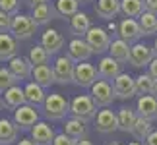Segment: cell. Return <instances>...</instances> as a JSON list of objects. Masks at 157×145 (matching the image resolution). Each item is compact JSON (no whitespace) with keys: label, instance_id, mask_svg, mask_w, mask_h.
<instances>
[{"label":"cell","instance_id":"cb8c5ba5","mask_svg":"<svg viewBox=\"0 0 157 145\" xmlns=\"http://www.w3.org/2000/svg\"><path fill=\"white\" fill-rule=\"evenodd\" d=\"M130 50H132V45L118 37V39H113L111 48H109V56H113L120 64H126L130 62Z\"/></svg>","mask_w":157,"mask_h":145},{"label":"cell","instance_id":"8992f818","mask_svg":"<svg viewBox=\"0 0 157 145\" xmlns=\"http://www.w3.org/2000/svg\"><path fill=\"white\" fill-rule=\"evenodd\" d=\"M86 41L87 45L91 46L93 54H103L107 52L109 48H111V35L107 33L105 27H91L89 29V33L86 35Z\"/></svg>","mask_w":157,"mask_h":145},{"label":"cell","instance_id":"5bb4252c","mask_svg":"<svg viewBox=\"0 0 157 145\" xmlns=\"http://www.w3.org/2000/svg\"><path fill=\"white\" fill-rule=\"evenodd\" d=\"M97 70H99V77L101 80H117L120 74H124L122 72V64L117 62L113 56H101V60L97 62Z\"/></svg>","mask_w":157,"mask_h":145},{"label":"cell","instance_id":"8fae6325","mask_svg":"<svg viewBox=\"0 0 157 145\" xmlns=\"http://www.w3.org/2000/svg\"><path fill=\"white\" fill-rule=\"evenodd\" d=\"M93 122H95V130L99 134H113V132L118 130V116L111 108H101Z\"/></svg>","mask_w":157,"mask_h":145},{"label":"cell","instance_id":"44dd1931","mask_svg":"<svg viewBox=\"0 0 157 145\" xmlns=\"http://www.w3.org/2000/svg\"><path fill=\"white\" fill-rule=\"evenodd\" d=\"M10 72L14 74L17 80H29V77L33 76V64L29 62L27 56H16L10 60L8 64Z\"/></svg>","mask_w":157,"mask_h":145},{"label":"cell","instance_id":"603a6c76","mask_svg":"<svg viewBox=\"0 0 157 145\" xmlns=\"http://www.w3.org/2000/svg\"><path fill=\"white\" fill-rule=\"evenodd\" d=\"M17 136H20V128L14 120L0 118V145H12L14 141H17Z\"/></svg>","mask_w":157,"mask_h":145},{"label":"cell","instance_id":"9c48e42d","mask_svg":"<svg viewBox=\"0 0 157 145\" xmlns=\"http://www.w3.org/2000/svg\"><path fill=\"white\" fill-rule=\"evenodd\" d=\"M12 120L16 122V126L20 130H29V132L33 130V126L37 122H41L39 112L35 110V106H31V105H23V106L17 108V110H14V118Z\"/></svg>","mask_w":157,"mask_h":145},{"label":"cell","instance_id":"277c9868","mask_svg":"<svg viewBox=\"0 0 157 145\" xmlns=\"http://www.w3.org/2000/svg\"><path fill=\"white\" fill-rule=\"evenodd\" d=\"M35 29H37V23L33 21V17H31V16L17 14V16L12 17L10 33H12V37H16L17 41L31 39L33 35H35Z\"/></svg>","mask_w":157,"mask_h":145},{"label":"cell","instance_id":"2e32d148","mask_svg":"<svg viewBox=\"0 0 157 145\" xmlns=\"http://www.w3.org/2000/svg\"><path fill=\"white\" fill-rule=\"evenodd\" d=\"M20 56V43L12 33L0 35V62H10L12 58Z\"/></svg>","mask_w":157,"mask_h":145},{"label":"cell","instance_id":"b9f144b4","mask_svg":"<svg viewBox=\"0 0 157 145\" xmlns=\"http://www.w3.org/2000/svg\"><path fill=\"white\" fill-rule=\"evenodd\" d=\"M27 4H29L31 10H35V8H39V6H43V4H49V0H27Z\"/></svg>","mask_w":157,"mask_h":145},{"label":"cell","instance_id":"7bdbcfd3","mask_svg":"<svg viewBox=\"0 0 157 145\" xmlns=\"http://www.w3.org/2000/svg\"><path fill=\"white\" fill-rule=\"evenodd\" d=\"M144 145H157V130L151 132V136H149L147 139L144 141Z\"/></svg>","mask_w":157,"mask_h":145},{"label":"cell","instance_id":"1f68e13d","mask_svg":"<svg viewBox=\"0 0 157 145\" xmlns=\"http://www.w3.org/2000/svg\"><path fill=\"white\" fill-rule=\"evenodd\" d=\"M54 8L60 17H74L80 12V2L78 0H56Z\"/></svg>","mask_w":157,"mask_h":145},{"label":"cell","instance_id":"4fadbf2b","mask_svg":"<svg viewBox=\"0 0 157 145\" xmlns=\"http://www.w3.org/2000/svg\"><path fill=\"white\" fill-rule=\"evenodd\" d=\"M91 54H93V50H91V46L87 45L86 39H78V37H74V39L68 43V56L74 60L76 64L87 62V60L91 58Z\"/></svg>","mask_w":157,"mask_h":145},{"label":"cell","instance_id":"7402d4cb","mask_svg":"<svg viewBox=\"0 0 157 145\" xmlns=\"http://www.w3.org/2000/svg\"><path fill=\"white\" fill-rule=\"evenodd\" d=\"M117 116H118V130L126 132V134H132V132H134V126L138 122V118H140L138 112H136V108H130V106H120Z\"/></svg>","mask_w":157,"mask_h":145},{"label":"cell","instance_id":"83f0119b","mask_svg":"<svg viewBox=\"0 0 157 145\" xmlns=\"http://www.w3.org/2000/svg\"><path fill=\"white\" fill-rule=\"evenodd\" d=\"M64 134L74 137V139H83L87 136V128H86V122L83 120H78L74 116L66 118L64 120Z\"/></svg>","mask_w":157,"mask_h":145},{"label":"cell","instance_id":"6da1fadb","mask_svg":"<svg viewBox=\"0 0 157 145\" xmlns=\"http://www.w3.org/2000/svg\"><path fill=\"white\" fill-rule=\"evenodd\" d=\"M43 114L51 122H58V120H66L70 114V101L64 99L60 93H51L47 95V101L43 105Z\"/></svg>","mask_w":157,"mask_h":145},{"label":"cell","instance_id":"9a60e30c","mask_svg":"<svg viewBox=\"0 0 157 145\" xmlns=\"http://www.w3.org/2000/svg\"><path fill=\"white\" fill-rule=\"evenodd\" d=\"M64 43H66V41H64V35L60 33L58 29H45L43 35H41V43L39 45L52 56V54H56L60 48L64 46Z\"/></svg>","mask_w":157,"mask_h":145},{"label":"cell","instance_id":"60d3db41","mask_svg":"<svg viewBox=\"0 0 157 145\" xmlns=\"http://www.w3.org/2000/svg\"><path fill=\"white\" fill-rule=\"evenodd\" d=\"M147 74L151 76L155 81H157V58H153V62L149 64V68H147Z\"/></svg>","mask_w":157,"mask_h":145},{"label":"cell","instance_id":"ee69618b","mask_svg":"<svg viewBox=\"0 0 157 145\" xmlns=\"http://www.w3.org/2000/svg\"><path fill=\"white\" fill-rule=\"evenodd\" d=\"M17 145H37V143H35V141L31 139V137H23V139L17 141Z\"/></svg>","mask_w":157,"mask_h":145},{"label":"cell","instance_id":"52a82bcc","mask_svg":"<svg viewBox=\"0 0 157 145\" xmlns=\"http://www.w3.org/2000/svg\"><path fill=\"white\" fill-rule=\"evenodd\" d=\"M97 81H99V70L95 68L93 64H89V62L76 64V77H74L76 85L91 89Z\"/></svg>","mask_w":157,"mask_h":145},{"label":"cell","instance_id":"f6af8a7d","mask_svg":"<svg viewBox=\"0 0 157 145\" xmlns=\"http://www.w3.org/2000/svg\"><path fill=\"white\" fill-rule=\"evenodd\" d=\"M76 145H93V143L89 141L87 137H83V139H78V143H76Z\"/></svg>","mask_w":157,"mask_h":145},{"label":"cell","instance_id":"4dcf8cb0","mask_svg":"<svg viewBox=\"0 0 157 145\" xmlns=\"http://www.w3.org/2000/svg\"><path fill=\"white\" fill-rule=\"evenodd\" d=\"M27 58H29V62L33 64V68H37V66H49V62H51V54L41 45H35V46L29 48Z\"/></svg>","mask_w":157,"mask_h":145},{"label":"cell","instance_id":"c3c4849f","mask_svg":"<svg viewBox=\"0 0 157 145\" xmlns=\"http://www.w3.org/2000/svg\"><path fill=\"white\" fill-rule=\"evenodd\" d=\"M128 145H142V143H140V141H130Z\"/></svg>","mask_w":157,"mask_h":145},{"label":"cell","instance_id":"4316f807","mask_svg":"<svg viewBox=\"0 0 157 145\" xmlns=\"http://www.w3.org/2000/svg\"><path fill=\"white\" fill-rule=\"evenodd\" d=\"M31 17L37 25H47V23H51L52 20H56L60 16H58V12L52 4H43V6H39V8L31 10Z\"/></svg>","mask_w":157,"mask_h":145},{"label":"cell","instance_id":"30bf717a","mask_svg":"<svg viewBox=\"0 0 157 145\" xmlns=\"http://www.w3.org/2000/svg\"><path fill=\"white\" fill-rule=\"evenodd\" d=\"M144 35L142 31V25L138 20H132V17H124L122 21L118 23V37L126 41V43L130 45H136L138 41H140V37Z\"/></svg>","mask_w":157,"mask_h":145},{"label":"cell","instance_id":"ab89813d","mask_svg":"<svg viewBox=\"0 0 157 145\" xmlns=\"http://www.w3.org/2000/svg\"><path fill=\"white\" fill-rule=\"evenodd\" d=\"M144 6H146V12L157 14V0H144Z\"/></svg>","mask_w":157,"mask_h":145},{"label":"cell","instance_id":"d6a6232c","mask_svg":"<svg viewBox=\"0 0 157 145\" xmlns=\"http://www.w3.org/2000/svg\"><path fill=\"white\" fill-rule=\"evenodd\" d=\"M155 80L151 76L147 74V72H144V74H140L136 77V87H138V95L144 97V95H153L155 91Z\"/></svg>","mask_w":157,"mask_h":145},{"label":"cell","instance_id":"ba28073f","mask_svg":"<svg viewBox=\"0 0 157 145\" xmlns=\"http://www.w3.org/2000/svg\"><path fill=\"white\" fill-rule=\"evenodd\" d=\"M155 54H153V46H147L144 43H136L132 45L130 50V62L134 68H149V64L153 62Z\"/></svg>","mask_w":157,"mask_h":145},{"label":"cell","instance_id":"f907efd6","mask_svg":"<svg viewBox=\"0 0 157 145\" xmlns=\"http://www.w3.org/2000/svg\"><path fill=\"white\" fill-rule=\"evenodd\" d=\"M109 145H120V143H117V141H113V143H109Z\"/></svg>","mask_w":157,"mask_h":145},{"label":"cell","instance_id":"d590c367","mask_svg":"<svg viewBox=\"0 0 157 145\" xmlns=\"http://www.w3.org/2000/svg\"><path fill=\"white\" fill-rule=\"evenodd\" d=\"M17 77L10 72V68H0V95H4L8 89L17 85Z\"/></svg>","mask_w":157,"mask_h":145},{"label":"cell","instance_id":"ffe728a7","mask_svg":"<svg viewBox=\"0 0 157 145\" xmlns=\"http://www.w3.org/2000/svg\"><path fill=\"white\" fill-rule=\"evenodd\" d=\"M136 112L138 116L146 118V120H157V99L153 95H144L136 102Z\"/></svg>","mask_w":157,"mask_h":145},{"label":"cell","instance_id":"7dc6e473","mask_svg":"<svg viewBox=\"0 0 157 145\" xmlns=\"http://www.w3.org/2000/svg\"><path fill=\"white\" fill-rule=\"evenodd\" d=\"M80 4H86V2H93V0H78Z\"/></svg>","mask_w":157,"mask_h":145},{"label":"cell","instance_id":"8d00e7d4","mask_svg":"<svg viewBox=\"0 0 157 145\" xmlns=\"http://www.w3.org/2000/svg\"><path fill=\"white\" fill-rule=\"evenodd\" d=\"M0 10L14 17L20 14V0H0Z\"/></svg>","mask_w":157,"mask_h":145},{"label":"cell","instance_id":"484cf974","mask_svg":"<svg viewBox=\"0 0 157 145\" xmlns=\"http://www.w3.org/2000/svg\"><path fill=\"white\" fill-rule=\"evenodd\" d=\"M95 14L103 20H113L120 14V0H97L95 2Z\"/></svg>","mask_w":157,"mask_h":145},{"label":"cell","instance_id":"816d5d0a","mask_svg":"<svg viewBox=\"0 0 157 145\" xmlns=\"http://www.w3.org/2000/svg\"><path fill=\"white\" fill-rule=\"evenodd\" d=\"M2 108H4V106H2V101H0V110H2Z\"/></svg>","mask_w":157,"mask_h":145},{"label":"cell","instance_id":"5b68a950","mask_svg":"<svg viewBox=\"0 0 157 145\" xmlns=\"http://www.w3.org/2000/svg\"><path fill=\"white\" fill-rule=\"evenodd\" d=\"M89 95H91L93 102H95V105H97L99 108H109V106L113 105V101L117 99L114 87H113L107 80H99V81L91 87Z\"/></svg>","mask_w":157,"mask_h":145},{"label":"cell","instance_id":"ac0fdd59","mask_svg":"<svg viewBox=\"0 0 157 145\" xmlns=\"http://www.w3.org/2000/svg\"><path fill=\"white\" fill-rule=\"evenodd\" d=\"M91 17L83 12H78L74 17H70V33L78 39H86V35L91 29Z\"/></svg>","mask_w":157,"mask_h":145},{"label":"cell","instance_id":"3957f363","mask_svg":"<svg viewBox=\"0 0 157 145\" xmlns=\"http://www.w3.org/2000/svg\"><path fill=\"white\" fill-rule=\"evenodd\" d=\"M52 70H54L56 83H60V85L74 83V77H76V62L68 56V54H60V56L54 58Z\"/></svg>","mask_w":157,"mask_h":145},{"label":"cell","instance_id":"836d02e7","mask_svg":"<svg viewBox=\"0 0 157 145\" xmlns=\"http://www.w3.org/2000/svg\"><path fill=\"white\" fill-rule=\"evenodd\" d=\"M153 132V124L151 120H146V118H138V122L134 126V132H132V136L136 137V141H146L149 136H151Z\"/></svg>","mask_w":157,"mask_h":145},{"label":"cell","instance_id":"e575fe53","mask_svg":"<svg viewBox=\"0 0 157 145\" xmlns=\"http://www.w3.org/2000/svg\"><path fill=\"white\" fill-rule=\"evenodd\" d=\"M142 25L144 35H155L157 33V14H151V12H144V14L138 17Z\"/></svg>","mask_w":157,"mask_h":145},{"label":"cell","instance_id":"681fc988","mask_svg":"<svg viewBox=\"0 0 157 145\" xmlns=\"http://www.w3.org/2000/svg\"><path fill=\"white\" fill-rule=\"evenodd\" d=\"M153 97L157 99V83H155V91H153Z\"/></svg>","mask_w":157,"mask_h":145},{"label":"cell","instance_id":"f546056e","mask_svg":"<svg viewBox=\"0 0 157 145\" xmlns=\"http://www.w3.org/2000/svg\"><path fill=\"white\" fill-rule=\"evenodd\" d=\"M120 12L126 17L136 20L146 12V6H144V0H120Z\"/></svg>","mask_w":157,"mask_h":145},{"label":"cell","instance_id":"f35d334b","mask_svg":"<svg viewBox=\"0 0 157 145\" xmlns=\"http://www.w3.org/2000/svg\"><path fill=\"white\" fill-rule=\"evenodd\" d=\"M76 143H78V139L66 136L64 132L62 134H56V137H54V141H52V145H76Z\"/></svg>","mask_w":157,"mask_h":145},{"label":"cell","instance_id":"74e56055","mask_svg":"<svg viewBox=\"0 0 157 145\" xmlns=\"http://www.w3.org/2000/svg\"><path fill=\"white\" fill-rule=\"evenodd\" d=\"M10 27H12V16H8L6 12L0 10V35L10 33Z\"/></svg>","mask_w":157,"mask_h":145},{"label":"cell","instance_id":"e0dca14e","mask_svg":"<svg viewBox=\"0 0 157 145\" xmlns=\"http://www.w3.org/2000/svg\"><path fill=\"white\" fill-rule=\"evenodd\" d=\"M2 106L6 110H17L20 106L27 105L25 102V91H23V87L20 85H14L12 89H8L4 95H2Z\"/></svg>","mask_w":157,"mask_h":145},{"label":"cell","instance_id":"bcb514c9","mask_svg":"<svg viewBox=\"0 0 157 145\" xmlns=\"http://www.w3.org/2000/svg\"><path fill=\"white\" fill-rule=\"evenodd\" d=\"M153 54H155V58H157V39H155V43H153Z\"/></svg>","mask_w":157,"mask_h":145},{"label":"cell","instance_id":"7a4b0ae2","mask_svg":"<svg viewBox=\"0 0 157 145\" xmlns=\"http://www.w3.org/2000/svg\"><path fill=\"white\" fill-rule=\"evenodd\" d=\"M97 105L93 102L91 95H76L74 99L70 101V114L78 120H83V122H89V120H95L97 116Z\"/></svg>","mask_w":157,"mask_h":145},{"label":"cell","instance_id":"d6986e66","mask_svg":"<svg viewBox=\"0 0 157 145\" xmlns=\"http://www.w3.org/2000/svg\"><path fill=\"white\" fill-rule=\"evenodd\" d=\"M54 137H56V134L49 122H37L31 130V139L37 145H52Z\"/></svg>","mask_w":157,"mask_h":145},{"label":"cell","instance_id":"f1b7e54d","mask_svg":"<svg viewBox=\"0 0 157 145\" xmlns=\"http://www.w3.org/2000/svg\"><path fill=\"white\" fill-rule=\"evenodd\" d=\"M33 80L37 85H41L43 89L51 87L52 83H56V77H54V70L51 66H37V68H33Z\"/></svg>","mask_w":157,"mask_h":145},{"label":"cell","instance_id":"7c38bea8","mask_svg":"<svg viewBox=\"0 0 157 145\" xmlns=\"http://www.w3.org/2000/svg\"><path fill=\"white\" fill-rule=\"evenodd\" d=\"M114 93H117L118 99H132L134 95H138V87H136V77H132L128 74H120L117 80L113 81Z\"/></svg>","mask_w":157,"mask_h":145},{"label":"cell","instance_id":"d4e9b609","mask_svg":"<svg viewBox=\"0 0 157 145\" xmlns=\"http://www.w3.org/2000/svg\"><path fill=\"white\" fill-rule=\"evenodd\" d=\"M23 91H25V102L31 106H43L45 101H47V95H45V89L37 85L35 81H29L25 87H23Z\"/></svg>","mask_w":157,"mask_h":145}]
</instances>
